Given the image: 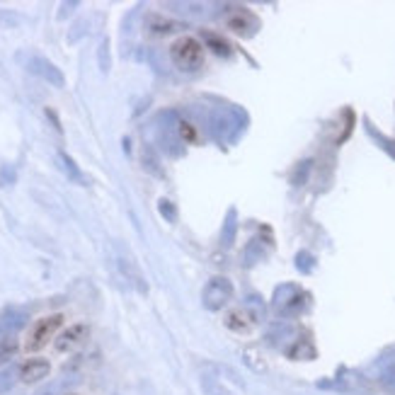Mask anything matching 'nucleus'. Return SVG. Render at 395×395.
Returning a JSON list of instances; mask_svg holds the SVG:
<instances>
[{"label":"nucleus","instance_id":"c756f323","mask_svg":"<svg viewBox=\"0 0 395 395\" xmlns=\"http://www.w3.org/2000/svg\"><path fill=\"white\" fill-rule=\"evenodd\" d=\"M47 117H49V119L54 122L56 131H61V122H59V117H56V114H54V110H49V107H47Z\"/></svg>","mask_w":395,"mask_h":395},{"label":"nucleus","instance_id":"6e6552de","mask_svg":"<svg viewBox=\"0 0 395 395\" xmlns=\"http://www.w3.org/2000/svg\"><path fill=\"white\" fill-rule=\"evenodd\" d=\"M90 337V325L88 323H76L71 327H66L64 332L59 335V340L54 342L56 352H73V349H78L83 342H86Z\"/></svg>","mask_w":395,"mask_h":395},{"label":"nucleus","instance_id":"2eb2a0df","mask_svg":"<svg viewBox=\"0 0 395 395\" xmlns=\"http://www.w3.org/2000/svg\"><path fill=\"white\" fill-rule=\"evenodd\" d=\"M141 163H143V170L155 175V177H165V172H163L160 167V160H158V153L153 146H143V151H141Z\"/></svg>","mask_w":395,"mask_h":395},{"label":"nucleus","instance_id":"9d476101","mask_svg":"<svg viewBox=\"0 0 395 395\" xmlns=\"http://www.w3.org/2000/svg\"><path fill=\"white\" fill-rule=\"evenodd\" d=\"M49 374H52V364L47 359H27L25 364L20 366V381L22 383H39L44 381Z\"/></svg>","mask_w":395,"mask_h":395},{"label":"nucleus","instance_id":"aec40b11","mask_svg":"<svg viewBox=\"0 0 395 395\" xmlns=\"http://www.w3.org/2000/svg\"><path fill=\"white\" fill-rule=\"evenodd\" d=\"M204 39H206L208 47H211L213 54H218V56H230V47H228V42H225V39H221L218 35H211V32H208V35H204Z\"/></svg>","mask_w":395,"mask_h":395},{"label":"nucleus","instance_id":"7ed1b4c3","mask_svg":"<svg viewBox=\"0 0 395 395\" xmlns=\"http://www.w3.org/2000/svg\"><path fill=\"white\" fill-rule=\"evenodd\" d=\"M61 325H64V315H61V313H52V315H44V318H39L37 323L32 325L30 335H27L25 352L32 354V352L44 349L56 337V332L61 330Z\"/></svg>","mask_w":395,"mask_h":395},{"label":"nucleus","instance_id":"5701e85b","mask_svg":"<svg viewBox=\"0 0 395 395\" xmlns=\"http://www.w3.org/2000/svg\"><path fill=\"white\" fill-rule=\"evenodd\" d=\"M158 211H160V216L165 218L167 223L177 221V206H175L170 199H160V201H158Z\"/></svg>","mask_w":395,"mask_h":395},{"label":"nucleus","instance_id":"a211bd4d","mask_svg":"<svg viewBox=\"0 0 395 395\" xmlns=\"http://www.w3.org/2000/svg\"><path fill=\"white\" fill-rule=\"evenodd\" d=\"M242 361H245L250 369H255L257 374H262V371L267 369V364H264V361H259V349H255V347L242 349Z\"/></svg>","mask_w":395,"mask_h":395},{"label":"nucleus","instance_id":"6ab92c4d","mask_svg":"<svg viewBox=\"0 0 395 395\" xmlns=\"http://www.w3.org/2000/svg\"><path fill=\"white\" fill-rule=\"evenodd\" d=\"M98 66H100V71L102 73H110L112 69V56H110V39H102L100 42V47H98Z\"/></svg>","mask_w":395,"mask_h":395},{"label":"nucleus","instance_id":"393cba45","mask_svg":"<svg viewBox=\"0 0 395 395\" xmlns=\"http://www.w3.org/2000/svg\"><path fill=\"white\" fill-rule=\"evenodd\" d=\"M15 352H18V344H15V340H5L3 344H0V364H5V361L13 359Z\"/></svg>","mask_w":395,"mask_h":395},{"label":"nucleus","instance_id":"cd10ccee","mask_svg":"<svg viewBox=\"0 0 395 395\" xmlns=\"http://www.w3.org/2000/svg\"><path fill=\"white\" fill-rule=\"evenodd\" d=\"M10 386H13V376H10V371H0V395L5 391H10Z\"/></svg>","mask_w":395,"mask_h":395},{"label":"nucleus","instance_id":"39448f33","mask_svg":"<svg viewBox=\"0 0 395 395\" xmlns=\"http://www.w3.org/2000/svg\"><path fill=\"white\" fill-rule=\"evenodd\" d=\"M114 262H117V267H119L124 281H129L138 293H148V281H146L143 272H141L138 262L134 259V255L126 250V247L119 245V242L114 245Z\"/></svg>","mask_w":395,"mask_h":395},{"label":"nucleus","instance_id":"c85d7f7f","mask_svg":"<svg viewBox=\"0 0 395 395\" xmlns=\"http://www.w3.org/2000/svg\"><path fill=\"white\" fill-rule=\"evenodd\" d=\"M381 143H383V148L388 151L393 158H395V141H388V138H381Z\"/></svg>","mask_w":395,"mask_h":395},{"label":"nucleus","instance_id":"1a4fd4ad","mask_svg":"<svg viewBox=\"0 0 395 395\" xmlns=\"http://www.w3.org/2000/svg\"><path fill=\"white\" fill-rule=\"evenodd\" d=\"M187 30V25L184 22H177V20H170L165 18V15L160 13H148L146 15V32L153 37H167V35H175V32H182Z\"/></svg>","mask_w":395,"mask_h":395},{"label":"nucleus","instance_id":"f257e3e1","mask_svg":"<svg viewBox=\"0 0 395 395\" xmlns=\"http://www.w3.org/2000/svg\"><path fill=\"white\" fill-rule=\"evenodd\" d=\"M308 306V293L296 284H281L276 286L272 296V308L279 318H296Z\"/></svg>","mask_w":395,"mask_h":395},{"label":"nucleus","instance_id":"20e7f679","mask_svg":"<svg viewBox=\"0 0 395 395\" xmlns=\"http://www.w3.org/2000/svg\"><path fill=\"white\" fill-rule=\"evenodd\" d=\"M233 281L228 276H213V279L206 281L204 291H201V306L211 310V313H218L233 301Z\"/></svg>","mask_w":395,"mask_h":395},{"label":"nucleus","instance_id":"f3484780","mask_svg":"<svg viewBox=\"0 0 395 395\" xmlns=\"http://www.w3.org/2000/svg\"><path fill=\"white\" fill-rule=\"evenodd\" d=\"M201 393L204 395H235V393H230L221 381H216V376L201 378Z\"/></svg>","mask_w":395,"mask_h":395},{"label":"nucleus","instance_id":"4468645a","mask_svg":"<svg viewBox=\"0 0 395 395\" xmlns=\"http://www.w3.org/2000/svg\"><path fill=\"white\" fill-rule=\"evenodd\" d=\"M235 233H238V211H235V206H230L228 213H225L223 233H221L223 247H230V245H233V242H235Z\"/></svg>","mask_w":395,"mask_h":395},{"label":"nucleus","instance_id":"ddd939ff","mask_svg":"<svg viewBox=\"0 0 395 395\" xmlns=\"http://www.w3.org/2000/svg\"><path fill=\"white\" fill-rule=\"evenodd\" d=\"M284 352H286V357L293 359V361H310V359H315L313 342H310L308 337H303V335H298L296 340H293L289 347L284 349Z\"/></svg>","mask_w":395,"mask_h":395},{"label":"nucleus","instance_id":"412c9836","mask_svg":"<svg viewBox=\"0 0 395 395\" xmlns=\"http://www.w3.org/2000/svg\"><path fill=\"white\" fill-rule=\"evenodd\" d=\"M381 383H383V388H388V391H393L395 393V361H388V364H383V369H381Z\"/></svg>","mask_w":395,"mask_h":395},{"label":"nucleus","instance_id":"b1692460","mask_svg":"<svg viewBox=\"0 0 395 395\" xmlns=\"http://www.w3.org/2000/svg\"><path fill=\"white\" fill-rule=\"evenodd\" d=\"M18 182V172L13 165H0V187H13Z\"/></svg>","mask_w":395,"mask_h":395},{"label":"nucleus","instance_id":"9b49d317","mask_svg":"<svg viewBox=\"0 0 395 395\" xmlns=\"http://www.w3.org/2000/svg\"><path fill=\"white\" fill-rule=\"evenodd\" d=\"M257 320L252 318V313L247 308H230L228 313H225V327L233 332H238V335H247V332H252V327H255Z\"/></svg>","mask_w":395,"mask_h":395},{"label":"nucleus","instance_id":"4be33fe9","mask_svg":"<svg viewBox=\"0 0 395 395\" xmlns=\"http://www.w3.org/2000/svg\"><path fill=\"white\" fill-rule=\"evenodd\" d=\"M296 269L298 272H303V274H310L315 269V257L310 255V252H298L296 255Z\"/></svg>","mask_w":395,"mask_h":395},{"label":"nucleus","instance_id":"7c9ffc66","mask_svg":"<svg viewBox=\"0 0 395 395\" xmlns=\"http://www.w3.org/2000/svg\"><path fill=\"white\" fill-rule=\"evenodd\" d=\"M5 340H8V330H5V327L0 325V344H3Z\"/></svg>","mask_w":395,"mask_h":395},{"label":"nucleus","instance_id":"f8f14e48","mask_svg":"<svg viewBox=\"0 0 395 395\" xmlns=\"http://www.w3.org/2000/svg\"><path fill=\"white\" fill-rule=\"evenodd\" d=\"M56 163H59V170L64 172L66 177L71 179V182H76V184H81V187H86L88 177L83 175V170L78 167V163L73 160V158L66 153V151H59V153H56Z\"/></svg>","mask_w":395,"mask_h":395},{"label":"nucleus","instance_id":"a878e982","mask_svg":"<svg viewBox=\"0 0 395 395\" xmlns=\"http://www.w3.org/2000/svg\"><path fill=\"white\" fill-rule=\"evenodd\" d=\"M308 167H310V160H306V163H301V165L296 167V175H291V182L296 184H303V179H306V172H308Z\"/></svg>","mask_w":395,"mask_h":395},{"label":"nucleus","instance_id":"423d86ee","mask_svg":"<svg viewBox=\"0 0 395 395\" xmlns=\"http://www.w3.org/2000/svg\"><path fill=\"white\" fill-rule=\"evenodd\" d=\"M27 71L39 76L42 81H47L52 88H66V78L61 69L56 64H52L49 59H44V56H32L30 61H27Z\"/></svg>","mask_w":395,"mask_h":395},{"label":"nucleus","instance_id":"bb28decb","mask_svg":"<svg viewBox=\"0 0 395 395\" xmlns=\"http://www.w3.org/2000/svg\"><path fill=\"white\" fill-rule=\"evenodd\" d=\"M76 8H81V3L78 0H71V3H61V10H59V20H66L69 15L73 13Z\"/></svg>","mask_w":395,"mask_h":395},{"label":"nucleus","instance_id":"0eeeda50","mask_svg":"<svg viewBox=\"0 0 395 395\" xmlns=\"http://www.w3.org/2000/svg\"><path fill=\"white\" fill-rule=\"evenodd\" d=\"M225 27H228L230 32H235L238 37H252L259 30V20L250 13V10L238 8V10H230V13L225 15Z\"/></svg>","mask_w":395,"mask_h":395},{"label":"nucleus","instance_id":"dca6fc26","mask_svg":"<svg viewBox=\"0 0 395 395\" xmlns=\"http://www.w3.org/2000/svg\"><path fill=\"white\" fill-rule=\"evenodd\" d=\"M27 320H30V318H27L25 310H20V308H8V310L3 313V323H0V325H3L5 330H20V327L27 325Z\"/></svg>","mask_w":395,"mask_h":395},{"label":"nucleus","instance_id":"f03ea898","mask_svg":"<svg viewBox=\"0 0 395 395\" xmlns=\"http://www.w3.org/2000/svg\"><path fill=\"white\" fill-rule=\"evenodd\" d=\"M170 61L179 71H196L204 64V47L194 37H177L170 44Z\"/></svg>","mask_w":395,"mask_h":395},{"label":"nucleus","instance_id":"2f4dec72","mask_svg":"<svg viewBox=\"0 0 395 395\" xmlns=\"http://www.w3.org/2000/svg\"><path fill=\"white\" fill-rule=\"evenodd\" d=\"M69 395H78V393H69Z\"/></svg>","mask_w":395,"mask_h":395}]
</instances>
